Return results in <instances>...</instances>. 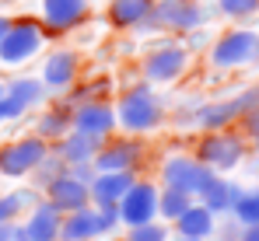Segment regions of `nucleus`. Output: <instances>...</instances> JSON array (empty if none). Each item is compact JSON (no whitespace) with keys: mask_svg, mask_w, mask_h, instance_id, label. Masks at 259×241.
I'll use <instances>...</instances> for the list:
<instances>
[{"mask_svg":"<svg viewBox=\"0 0 259 241\" xmlns=\"http://www.w3.org/2000/svg\"><path fill=\"white\" fill-rule=\"evenodd\" d=\"M42 192H46V200L53 203L60 213H74V210L91 206V189H88L84 182H77L70 171H63L60 178H53Z\"/></svg>","mask_w":259,"mask_h":241,"instance_id":"dca6fc26","label":"nucleus"},{"mask_svg":"<svg viewBox=\"0 0 259 241\" xmlns=\"http://www.w3.org/2000/svg\"><path fill=\"white\" fill-rule=\"evenodd\" d=\"M175 241H207V238H186V234H179Z\"/></svg>","mask_w":259,"mask_h":241,"instance_id":"4c0bfd02","label":"nucleus"},{"mask_svg":"<svg viewBox=\"0 0 259 241\" xmlns=\"http://www.w3.org/2000/svg\"><path fill=\"white\" fill-rule=\"evenodd\" d=\"M46 84L39 77H11L4 84V94H0V126L7 122H18L25 112L39 109L46 102Z\"/></svg>","mask_w":259,"mask_h":241,"instance_id":"0eeeda50","label":"nucleus"},{"mask_svg":"<svg viewBox=\"0 0 259 241\" xmlns=\"http://www.w3.org/2000/svg\"><path fill=\"white\" fill-rule=\"evenodd\" d=\"M238 241H259V224H249V227H242V238Z\"/></svg>","mask_w":259,"mask_h":241,"instance_id":"c9c22d12","label":"nucleus"},{"mask_svg":"<svg viewBox=\"0 0 259 241\" xmlns=\"http://www.w3.org/2000/svg\"><path fill=\"white\" fill-rule=\"evenodd\" d=\"M126 241H168V227L158 224V220H147V224L130 227V238Z\"/></svg>","mask_w":259,"mask_h":241,"instance_id":"c756f323","label":"nucleus"},{"mask_svg":"<svg viewBox=\"0 0 259 241\" xmlns=\"http://www.w3.org/2000/svg\"><path fill=\"white\" fill-rule=\"evenodd\" d=\"M256 158H259V143H256Z\"/></svg>","mask_w":259,"mask_h":241,"instance_id":"ea45409f","label":"nucleus"},{"mask_svg":"<svg viewBox=\"0 0 259 241\" xmlns=\"http://www.w3.org/2000/svg\"><path fill=\"white\" fill-rule=\"evenodd\" d=\"M242 192H245L242 185H235V182H228V178L214 175V178H210V182L196 192V200L221 217V213H231V210H235V203H238V196H242Z\"/></svg>","mask_w":259,"mask_h":241,"instance_id":"4be33fe9","label":"nucleus"},{"mask_svg":"<svg viewBox=\"0 0 259 241\" xmlns=\"http://www.w3.org/2000/svg\"><path fill=\"white\" fill-rule=\"evenodd\" d=\"M245 154H249L245 136L228 126V129H210V133H203L193 158L200 161V164H207V168H214L217 175H221V171L238 168V164L245 161Z\"/></svg>","mask_w":259,"mask_h":241,"instance_id":"20e7f679","label":"nucleus"},{"mask_svg":"<svg viewBox=\"0 0 259 241\" xmlns=\"http://www.w3.org/2000/svg\"><path fill=\"white\" fill-rule=\"evenodd\" d=\"M0 94H4V80H0Z\"/></svg>","mask_w":259,"mask_h":241,"instance_id":"58836bf2","label":"nucleus"},{"mask_svg":"<svg viewBox=\"0 0 259 241\" xmlns=\"http://www.w3.org/2000/svg\"><path fill=\"white\" fill-rule=\"evenodd\" d=\"M70 119H74V105L67 102V105H53V109H46L39 122H35V136H42L46 143L49 140H60V136H67L70 133Z\"/></svg>","mask_w":259,"mask_h":241,"instance_id":"b1692460","label":"nucleus"},{"mask_svg":"<svg viewBox=\"0 0 259 241\" xmlns=\"http://www.w3.org/2000/svg\"><path fill=\"white\" fill-rule=\"evenodd\" d=\"M70 129H81L88 136L109 140L112 129H116V109H112L109 102H77V105H74Z\"/></svg>","mask_w":259,"mask_h":241,"instance_id":"ddd939ff","label":"nucleus"},{"mask_svg":"<svg viewBox=\"0 0 259 241\" xmlns=\"http://www.w3.org/2000/svg\"><path fill=\"white\" fill-rule=\"evenodd\" d=\"M46 154H49V143H46L42 136H35V133L21 136L14 143H4L0 147V175L4 178H25V175H32V168Z\"/></svg>","mask_w":259,"mask_h":241,"instance_id":"1a4fd4ad","label":"nucleus"},{"mask_svg":"<svg viewBox=\"0 0 259 241\" xmlns=\"http://www.w3.org/2000/svg\"><path fill=\"white\" fill-rule=\"evenodd\" d=\"M154 11V0H109V11H105V21L119 32L126 28H140Z\"/></svg>","mask_w":259,"mask_h":241,"instance_id":"412c9836","label":"nucleus"},{"mask_svg":"<svg viewBox=\"0 0 259 241\" xmlns=\"http://www.w3.org/2000/svg\"><path fill=\"white\" fill-rule=\"evenodd\" d=\"M0 241H28V234H25L21 224L7 220V224H0Z\"/></svg>","mask_w":259,"mask_h":241,"instance_id":"f704fd0d","label":"nucleus"},{"mask_svg":"<svg viewBox=\"0 0 259 241\" xmlns=\"http://www.w3.org/2000/svg\"><path fill=\"white\" fill-rule=\"evenodd\" d=\"M238 122H242V133H245V136H249L252 143H259V109L245 112V116H242Z\"/></svg>","mask_w":259,"mask_h":241,"instance_id":"2f4dec72","label":"nucleus"},{"mask_svg":"<svg viewBox=\"0 0 259 241\" xmlns=\"http://www.w3.org/2000/svg\"><path fill=\"white\" fill-rule=\"evenodd\" d=\"M210 18V7L203 0H154L151 18L137 32H193L203 28Z\"/></svg>","mask_w":259,"mask_h":241,"instance_id":"f03ea898","label":"nucleus"},{"mask_svg":"<svg viewBox=\"0 0 259 241\" xmlns=\"http://www.w3.org/2000/svg\"><path fill=\"white\" fill-rule=\"evenodd\" d=\"M7 25H11V18H7V14H0V39H4V32H7Z\"/></svg>","mask_w":259,"mask_h":241,"instance_id":"e433bc0d","label":"nucleus"},{"mask_svg":"<svg viewBox=\"0 0 259 241\" xmlns=\"http://www.w3.org/2000/svg\"><path fill=\"white\" fill-rule=\"evenodd\" d=\"M88 14H91L88 0H42V25L53 35L74 32Z\"/></svg>","mask_w":259,"mask_h":241,"instance_id":"2eb2a0df","label":"nucleus"},{"mask_svg":"<svg viewBox=\"0 0 259 241\" xmlns=\"http://www.w3.org/2000/svg\"><path fill=\"white\" fill-rule=\"evenodd\" d=\"M35 203H39V189H35V185H32V189H18V192H4V196H0V224L18 220V213L32 210Z\"/></svg>","mask_w":259,"mask_h":241,"instance_id":"393cba45","label":"nucleus"},{"mask_svg":"<svg viewBox=\"0 0 259 241\" xmlns=\"http://www.w3.org/2000/svg\"><path fill=\"white\" fill-rule=\"evenodd\" d=\"M77 74H81V60H77V53L74 49H56V53H49L42 63V74L39 80L46 84V91H70L74 84H77Z\"/></svg>","mask_w":259,"mask_h":241,"instance_id":"4468645a","label":"nucleus"},{"mask_svg":"<svg viewBox=\"0 0 259 241\" xmlns=\"http://www.w3.org/2000/svg\"><path fill=\"white\" fill-rule=\"evenodd\" d=\"M140 158H144V143L137 136H119V140H102L91 164L98 171H137Z\"/></svg>","mask_w":259,"mask_h":241,"instance_id":"f8f14e48","label":"nucleus"},{"mask_svg":"<svg viewBox=\"0 0 259 241\" xmlns=\"http://www.w3.org/2000/svg\"><path fill=\"white\" fill-rule=\"evenodd\" d=\"M63 213L53 206L49 200H39L32 210H28V217H25V234H28V241H60V220Z\"/></svg>","mask_w":259,"mask_h":241,"instance_id":"6ab92c4d","label":"nucleus"},{"mask_svg":"<svg viewBox=\"0 0 259 241\" xmlns=\"http://www.w3.org/2000/svg\"><path fill=\"white\" fill-rule=\"evenodd\" d=\"M217 14L231 18V21H245L259 14V0H217Z\"/></svg>","mask_w":259,"mask_h":241,"instance_id":"c85d7f7f","label":"nucleus"},{"mask_svg":"<svg viewBox=\"0 0 259 241\" xmlns=\"http://www.w3.org/2000/svg\"><path fill=\"white\" fill-rule=\"evenodd\" d=\"M235 98H238V105H242V116H245V112H252V109H259V84H249V87H245V91H238Z\"/></svg>","mask_w":259,"mask_h":241,"instance_id":"7c9ffc66","label":"nucleus"},{"mask_svg":"<svg viewBox=\"0 0 259 241\" xmlns=\"http://www.w3.org/2000/svg\"><path fill=\"white\" fill-rule=\"evenodd\" d=\"M0 4H4V0H0Z\"/></svg>","mask_w":259,"mask_h":241,"instance_id":"a19ab883","label":"nucleus"},{"mask_svg":"<svg viewBox=\"0 0 259 241\" xmlns=\"http://www.w3.org/2000/svg\"><path fill=\"white\" fill-rule=\"evenodd\" d=\"M193 203L189 192H182V189H172V185H165L161 192H158V217H165V220H175L186 206Z\"/></svg>","mask_w":259,"mask_h":241,"instance_id":"bb28decb","label":"nucleus"},{"mask_svg":"<svg viewBox=\"0 0 259 241\" xmlns=\"http://www.w3.org/2000/svg\"><path fill=\"white\" fill-rule=\"evenodd\" d=\"M231 217H235L242 227L259 224V189H252V192H242V196H238V203H235V210H231Z\"/></svg>","mask_w":259,"mask_h":241,"instance_id":"cd10ccee","label":"nucleus"},{"mask_svg":"<svg viewBox=\"0 0 259 241\" xmlns=\"http://www.w3.org/2000/svg\"><path fill=\"white\" fill-rule=\"evenodd\" d=\"M119 227V206H84L67 213L60 224V241H95L102 234H112Z\"/></svg>","mask_w":259,"mask_h":241,"instance_id":"39448f33","label":"nucleus"},{"mask_svg":"<svg viewBox=\"0 0 259 241\" xmlns=\"http://www.w3.org/2000/svg\"><path fill=\"white\" fill-rule=\"evenodd\" d=\"M98 147H102V140L98 136H88L81 129H70L67 136L56 140V154L67 161V164H88V161H95Z\"/></svg>","mask_w":259,"mask_h":241,"instance_id":"5701e85b","label":"nucleus"},{"mask_svg":"<svg viewBox=\"0 0 259 241\" xmlns=\"http://www.w3.org/2000/svg\"><path fill=\"white\" fill-rule=\"evenodd\" d=\"M46 45V28L35 18H11L4 39H0V63L4 67H21L35 60Z\"/></svg>","mask_w":259,"mask_h":241,"instance_id":"7ed1b4c3","label":"nucleus"},{"mask_svg":"<svg viewBox=\"0 0 259 241\" xmlns=\"http://www.w3.org/2000/svg\"><path fill=\"white\" fill-rule=\"evenodd\" d=\"M116 122H119L126 133H133V136L154 133V129L165 122V105L158 102V94L151 91L147 80L133 84L130 91L119 94V102H116Z\"/></svg>","mask_w":259,"mask_h":241,"instance_id":"f257e3e1","label":"nucleus"},{"mask_svg":"<svg viewBox=\"0 0 259 241\" xmlns=\"http://www.w3.org/2000/svg\"><path fill=\"white\" fill-rule=\"evenodd\" d=\"M259 60V32L252 28H231L221 39L210 42V63L214 70H238Z\"/></svg>","mask_w":259,"mask_h":241,"instance_id":"423d86ee","label":"nucleus"},{"mask_svg":"<svg viewBox=\"0 0 259 241\" xmlns=\"http://www.w3.org/2000/svg\"><path fill=\"white\" fill-rule=\"evenodd\" d=\"M63 171H67V161L60 158V154H56V151H49V154H46V158L39 161V164H35V168H32V185H35V189H39V192H42L46 185H49V182H53V178H60V175H63Z\"/></svg>","mask_w":259,"mask_h":241,"instance_id":"a878e982","label":"nucleus"},{"mask_svg":"<svg viewBox=\"0 0 259 241\" xmlns=\"http://www.w3.org/2000/svg\"><path fill=\"white\" fill-rule=\"evenodd\" d=\"M186 67H189V49L182 42H161L144 56L140 74L147 84H172L186 74Z\"/></svg>","mask_w":259,"mask_h":241,"instance_id":"6e6552de","label":"nucleus"},{"mask_svg":"<svg viewBox=\"0 0 259 241\" xmlns=\"http://www.w3.org/2000/svg\"><path fill=\"white\" fill-rule=\"evenodd\" d=\"M242 119V105L238 98H217V102H207V105H196L193 112V126L210 133V129H228Z\"/></svg>","mask_w":259,"mask_h":241,"instance_id":"f3484780","label":"nucleus"},{"mask_svg":"<svg viewBox=\"0 0 259 241\" xmlns=\"http://www.w3.org/2000/svg\"><path fill=\"white\" fill-rule=\"evenodd\" d=\"M214 175H217L214 168L200 164L193 154H172V158H165V164H161V182L172 185V189L189 192L193 200H196V192H200Z\"/></svg>","mask_w":259,"mask_h":241,"instance_id":"9d476101","label":"nucleus"},{"mask_svg":"<svg viewBox=\"0 0 259 241\" xmlns=\"http://www.w3.org/2000/svg\"><path fill=\"white\" fill-rule=\"evenodd\" d=\"M137 182L133 171H98L91 178V203L95 206H119V200L126 196V189Z\"/></svg>","mask_w":259,"mask_h":241,"instance_id":"a211bd4d","label":"nucleus"},{"mask_svg":"<svg viewBox=\"0 0 259 241\" xmlns=\"http://www.w3.org/2000/svg\"><path fill=\"white\" fill-rule=\"evenodd\" d=\"M175 231L186 234V238H214V227H217V213L207 210L200 200H193L179 217L172 220Z\"/></svg>","mask_w":259,"mask_h":241,"instance_id":"aec40b11","label":"nucleus"},{"mask_svg":"<svg viewBox=\"0 0 259 241\" xmlns=\"http://www.w3.org/2000/svg\"><path fill=\"white\" fill-rule=\"evenodd\" d=\"M67 171H70L77 182H84V185H91V178L98 175V168H95L91 161H88V164H67Z\"/></svg>","mask_w":259,"mask_h":241,"instance_id":"72a5a7b5","label":"nucleus"},{"mask_svg":"<svg viewBox=\"0 0 259 241\" xmlns=\"http://www.w3.org/2000/svg\"><path fill=\"white\" fill-rule=\"evenodd\" d=\"M214 234H221V241H238V238H242V224H238L235 217H231L228 224H221V220H217Z\"/></svg>","mask_w":259,"mask_h":241,"instance_id":"473e14b6","label":"nucleus"},{"mask_svg":"<svg viewBox=\"0 0 259 241\" xmlns=\"http://www.w3.org/2000/svg\"><path fill=\"white\" fill-rule=\"evenodd\" d=\"M158 185L154 182H133L126 189V196L119 200V224L137 227V224H147L158 217Z\"/></svg>","mask_w":259,"mask_h":241,"instance_id":"9b49d317","label":"nucleus"}]
</instances>
